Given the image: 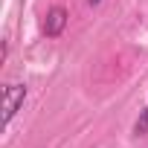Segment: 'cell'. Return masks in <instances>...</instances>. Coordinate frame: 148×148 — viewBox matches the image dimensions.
<instances>
[{"mask_svg": "<svg viewBox=\"0 0 148 148\" xmlns=\"http://www.w3.org/2000/svg\"><path fill=\"white\" fill-rule=\"evenodd\" d=\"M23 99H26V87L23 84H6L3 87V125H9L15 119V113L21 110Z\"/></svg>", "mask_w": 148, "mask_h": 148, "instance_id": "cell-1", "label": "cell"}, {"mask_svg": "<svg viewBox=\"0 0 148 148\" xmlns=\"http://www.w3.org/2000/svg\"><path fill=\"white\" fill-rule=\"evenodd\" d=\"M67 26V9L64 6H52L47 12V21H44V35L47 38H58Z\"/></svg>", "mask_w": 148, "mask_h": 148, "instance_id": "cell-2", "label": "cell"}, {"mask_svg": "<svg viewBox=\"0 0 148 148\" xmlns=\"http://www.w3.org/2000/svg\"><path fill=\"white\" fill-rule=\"evenodd\" d=\"M134 134H136V136H145V134H148V108L139 113V119H136V125H134Z\"/></svg>", "mask_w": 148, "mask_h": 148, "instance_id": "cell-3", "label": "cell"}, {"mask_svg": "<svg viewBox=\"0 0 148 148\" xmlns=\"http://www.w3.org/2000/svg\"><path fill=\"white\" fill-rule=\"evenodd\" d=\"M87 3H90V6H96V3H99V0H87Z\"/></svg>", "mask_w": 148, "mask_h": 148, "instance_id": "cell-4", "label": "cell"}]
</instances>
